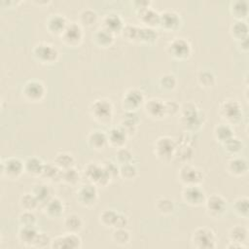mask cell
<instances>
[{
    "instance_id": "obj_1",
    "label": "cell",
    "mask_w": 249,
    "mask_h": 249,
    "mask_svg": "<svg viewBox=\"0 0 249 249\" xmlns=\"http://www.w3.org/2000/svg\"><path fill=\"white\" fill-rule=\"evenodd\" d=\"M207 116L205 112L194 101H187L180 105L178 122L185 132H198L205 124Z\"/></svg>"
},
{
    "instance_id": "obj_2",
    "label": "cell",
    "mask_w": 249,
    "mask_h": 249,
    "mask_svg": "<svg viewBox=\"0 0 249 249\" xmlns=\"http://www.w3.org/2000/svg\"><path fill=\"white\" fill-rule=\"evenodd\" d=\"M90 118L101 125H109L113 121L114 105L109 98L98 97L89 106Z\"/></svg>"
},
{
    "instance_id": "obj_3",
    "label": "cell",
    "mask_w": 249,
    "mask_h": 249,
    "mask_svg": "<svg viewBox=\"0 0 249 249\" xmlns=\"http://www.w3.org/2000/svg\"><path fill=\"white\" fill-rule=\"evenodd\" d=\"M218 115L224 123L231 126L238 124L243 118L242 105L235 98H226L218 106Z\"/></svg>"
},
{
    "instance_id": "obj_4",
    "label": "cell",
    "mask_w": 249,
    "mask_h": 249,
    "mask_svg": "<svg viewBox=\"0 0 249 249\" xmlns=\"http://www.w3.org/2000/svg\"><path fill=\"white\" fill-rule=\"evenodd\" d=\"M190 243L195 249H214L217 247L218 237L211 228L197 227L191 233Z\"/></svg>"
},
{
    "instance_id": "obj_5",
    "label": "cell",
    "mask_w": 249,
    "mask_h": 249,
    "mask_svg": "<svg viewBox=\"0 0 249 249\" xmlns=\"http://www.w3.org/2000/svg\"><path fill=\"white\" fill-rule=\"evenodd\" d=\"M31 53L33 58L43 65H52L56 63L60 54L55 45L46 41L37 42L33 46Z\"/></svg>"
},
{
    "instance_id": "obj_6",
    "label": "cell",
    "mask_w": 249,
    "mask_h": 249,
    "mask_svg": "<svg viewBox=\"0 0 249 249\" xmlns=\"http://www.w3.org/2000/svg\"><path fill=\"white\" fill-rule=\"evenodd\" d=\"M177 141L169 135H161L154 142V155L162 163H169L175 157Z\"/></svg>"
},
{
    "instance_id": "obj_7",
    "label": "cell",
    "mask_w": 249,
    "mask_h": 249,
    "mask_svg": "<svg viewBox=\"0 0 249 249\" xmlns=\"http://www.w3.org/2000/svg\"><path fill=\"white\" fill-rule=\"evenodd\" d=\"M83 176L97 188L107 187L113 180L102 163L89 162L83 168Z\"/></svg>"
},
{
    "instance_id": "obj_8",
    "label": "cell",
    "mask_w": 249,
    "mask_h": 249,
    "mask_svg": "<svg viewBox=\"0 0 249 249\" xmlns=\"http://www.w3.org/2000/svg\"><path fill=\"white\" fill-rule=\"evenodd\" d=\"M177 180L183 186L201 185L204 182L205 174L203 170L192 163H183L177 170Z\"/></svg>"
},
{
    "instance_id": "obj_9",
    "label": "cell",
    "mask_w": 249,
    "mask_h": 249,
    "mask_svg": "<svg viewBox=\"0 0 249 249\" xmlns=\"http://www.w3.org/2000/svg\"><path fill=\"white\" fill-rule=\"evenodd\" d=\"M24 173V161L18 157L2 158L0 161V177L9 181L18 180Z\"/></svg>"
},
{
    "instance_id": "obj_10",
    "label": "cell",
    "mask_w": 249,
    "mask_h": 249,
    "mask_svg": "<svg viewBox=\"0 0 249 249\" xmlns=\"http://www.w3.org/2000/svg\"><path fill=\"white\" fill-rule=\"evenodd\" d=\"M165 52L169 57L175 60L183 61L190 58L193 49L190 41L187 38L174 37L167 43Z\"/></svg>"
},
{
    "instance_id": "obj_11",
    "label": "cell",
    "mask_w": 249,
    "mask_h": 249,
    "mask_svg": "<svg viewBox=\"0 0 249 249\" xmlns=\"http://www.w3.org/2000/svg\"><path fill=\"white\" fill-rule=\"evenodd\" d=\"M76 202L84 208L94 207L99 199L98 188L91 183H85L78 186L75 192Z\"/></svg>"
},
{
    "instance_id": "obj_12",
    "label": "cell",
    "mask_w": 249,
    "mask_h": 249,
    "mask_svg": "<svg viewBox=\"0 0 249 249\" xmlns=\"http://www.w3.org/2000/svg\"><path fill=\"white\" fill-rule=\"evenodd\" d=\"M203 206L208 217L213 220H220L227 214L228 201L222 195L212 194L206 196Z\"/></svg>"
},
{
    "instance_id": "obj_13",
    "label": "cell",
    "mask_w": 249,
    "mask_h": 249,
    "mask_svg": "<svg viewBox=\"0 0 249 249\" xmlns=\"http://www.w3.org/2000/svg\"><path fill=\"white\" fill-rule=\"evenodd\" d=\"M47 94L45 84L37 79L26 81L21 88V95L24 100L30 103H39L44 100Z\"/></svg>"
},
{
    "instance_id": "obj_14",
    "label": "cell",
    "mask_w": 249,
    "mask_h": 249,
    "mask_svg": "<svg viewBox=\"0 0 249 249\" xmlns=\"http://www.w3.org/2000/svg\"><path fill=\"white\" fill-rule=\"evenodd\" d=\"M84 36V27L78 21H69L59 38L64 46L77 48L83 43Z\"/></svg>"
},
{
    "instance_id": "obj_15",
    "label": "cell",
    "mask_w": 249,
    "mask_h": 249,
    "mask_svg": "<svg viewBox=\"0 0 249 249\" xmlns=\"http://www.w3.org/2000/svg\"><path fill=\"white\" fill-rule=\"evenodd\" d=\"M145 102L144 92L137 88L127 89L121 99V106L124 112H137Z\"/></svg>"
},
{
    "instance_id": "obj_16",
    "label": "cell",
    "mask_w": 249,
    "mask_h": 249,
    "mask_svg": "<svg viewBox=\"0 0 249 249\" xmlns=\"http://www.w3.org/2000/svg\"><path fill=\"white\" fill-rule=\"evenodd\" d=\"M206 196V193L201 185L183 186L181 190V198L183 202L192 207L203 206Z\"/></svg>"
},
{
    "instance_id": "obj_17",
    "label": "cell",
    "mask_w": 249,
    "mask_h": 249,
    "mask_svg": "<svg viewBox=\"0 0 249 249\" xmlns=\"http://www.w3.org/2000/svg\"><path fill=\"white\" fill-rule=\"evenodd\" d=\"M83 245L82 237L78 232L65 231L52 238L50 248L52 249H79Z\"/></svg>"
},
{
    "instance_id": "obj_18",
    "label": "cell",
    "mask_w": 249,
    "mask_h": 249,
    "mask_svg": "<svg viewBox=\"0 0 249 249\" xmlns=\"http://www.w3.org/2000/svg\"><path fill=\"white\" fill-rule=\"evenodd\" d=\"M182 25L181 15L170 9L160 12V22L159 27L166 32H174L178 30Z\"/></svg>"
},
{
    "instance_id": "obj_19",
    "label": "cell",
    "mask_w": 249,
    "mask_h": 249,
    "mask_svg": "<svg viewBox=\"0 0 249 249\" xmlns=\"http://www.w3.org/2000/svg\"><path fill=\"white\" fill-rule=\"evenodd\" d=\"M226 171L229 175L234 178H240L247 175L249 171V164L246 158L239 155L232 156L226 162Z\"/></svg>"
},
{
    "instance_id": "obj_20",
    "label": "cell",
    "mask_w": 249,
    "mask_h": 249,
    "mask_svg": "<svg viewBox=\"0 0 249 249\" xmlns=\"http://www.w3.org/2000/svg\"><path fill=\"white\" fill-rule=\"evenodd\" d=\"M143 110L145 115L152 120L160 121L166 118L164 100L160 98L152 97L148 100H145L143 104Z\"/></svg>"
},
{
    "instance_id": "obj_21",
    "label": "cell",
    "mask_w": 249,
    "mask_h": 249,
    "mask_svg": "<svg viewBox=\"0 0 249 249\" xmlns=\"http://www.w3.org/2000/svg\"><path fill=\"white\" fill-rule=\"evenodd\" d=\"M67 18L60 13H52L45 19V28L53 36H60L68 24Z\"/></svg>"
},
{
    "instance_id": "obj_22",
    "label": "cell",
    "mask_w": 249,
    "mask_h": 249,
    "mask_svg": "<svg viewBox=\"0 0 249 249\" xmlns=\"http://www.w3.org/2000/svg\"><path fill=\"white\" fill-rule=\"evenodd\" d=\"M41 210L47 218L51 220H58L62 217L65 211V203L60 197L53 196L41 206Z\"/></svg>"
},
{
    "instance_id": "obj_23",
    "label": "cell",
    "mask_w": 249,
    "mask_h": 249,
    "mask_svg": "<svg viewBox=\"0 0 249 249\" xmlns=\"http://www.w3.org/2000/svg\"><path fill=\"white\" fill-rule=\"evenodd\" d=\"M122 16L116 12H109L101 18V27L110 31L114 35L121 34L124 26Z\"/></svg>"
},
{
    "instance_id": "obj_24",
    "label": "cell",
    "mask_w": 249,
    "mask_h": 249,
    "mask_svg": "<svg viewBox=\"0 0 249 249\" xmlns=\"http://www.w3.org/2000/svg\"><path fill=\"white\" fill-rule=\"evenodd\" d=\"M140 122L141 120L137 115V112H124L121 118L119 126L126 133L129 138L136 134Z\"/></svg>"
},
{
    "instance_id": "obj_25",
    "label": "cell",
    "mask_w": 249,
    "mask_h": 249,
    "mask_svg": "<svg viewBox=\"0 0 249 249\" xmlns=\"http://www.w3.org/2000/svg\"><path fill=\"white\" fill-rule=\"evenodd\" d=\"M88 146L96 152L104 151L108 147L107 134L101 129H92L87 134L86 138Z\"/></svg>"
},
{
    "instance_id": "obj_26",
    "label": "cell",
    "mask_w": 249,
    "mask_h": 249,
    "mask_svg": "<svg viewBox=\"0 0 249 249\" xmlns=\"http://www.w3.org/2000/svg\"><path fill=\"white\" fill-rule=\"evenodd\" d=\"M136 14H137V18L142 26L155 28V29L159 27L160 12H158L153 7L139 11Z\"/></svg>"
},
{
    "instance_id": "obj_27",
    "label": "cell",
    "mask_w": 249,
    "mask_h": 249,
    "mask_svg": "<svg viewBox=\"0 0 249 249\" xmlns=\"http://www.w3.org/2000/svg\"><path fill=\"white\" fill-rule=\"evenodd\" d=\"M107 140H108V146L120 149L123 147H125V144L127 143L128 136L126 133L118 125V126H112L107 132Z\"/></svg>"
},
{
    "instance_id": "obj_28",
    "label": "cell",
    "mask_w": 249,
    "mask_h": 249,
    "mask_svg": "<svg viewBox=\"0 0 249 249\" xmlns=\"http://www.w3.org/2000/svg\"><path fill=\"white\" fill-rule=\"evenodd\" d=\"M116 35L106 30L103 27L97 28L92 34V42L95 46L101 49H108L115 43Z\"/></svg>"
},
{
    "instance_id": "obj_29",
    "label": "cell",
    "mask_w": 249,
    "mask_h": 249,
    "mask_svg": "<svg viewBox=\"0 0 249 249\" xmlns=\"http://www.w3.org/2000/svg\"><path fill=\"white\" fill-rule=\"evenodd\" d=\"M30 192L36 196V198L39 200L41 206L46 203L52 196L54 195L53 194V189L47 182H38L34 183L31 186ZM41 209V207H40Z\"/></svg>"
},
{
    "instance_id": "obj_30",
    "label": "cell",
    "mask_w": 249,
    "mask_h": 249,
    "mask_svg": "<svg viewBox=\"0 0 249 249\" xmlns=\"http://www.w3.org/2000/svg\"><path fill=\"white\" fill-rule=\"evenodd\" d=\"M23 161H24V173L34 178H40L45 162L40 158L35 156L28 157Z\"/></svg>"
},
{
    "instance_id": "obj_31",
    "label": "cell",
    "mask_w": 249,
    "mask_h": 249,
    "mask_svg": "<svg viewBox=\"0 0 249 249\" xmlns=\"http://www.w3.org/2000/svg\"><path fill=\"white\" fill-rule=\"evenodd\" d=\"M38 232L39 231L37 230V227L19 226L17 232V239L21 245L25 247H32Z\"/></svg>"
},
{
    "instance_id": "obj_32",
    "label": "cell",
    "mask_w": 249,
    "mask_h": 249,
    "mask_svg": "<svg viewBox=\"0 0 249 249\" xmlns=\"http://www.w3.org/2000/svg\"><path fill=\"white\" fill-rule=\"evenodd\" d=\"M229 10L234 19L246 20L249 14V2L247 0H232L230 2Z\"/></svg>"
},
{
    "instance_id": "obj_33",
    "label": "cell",
    "mask_w": 249,
    "mask_h": 249,
    "mask_svg": "<svg viewBox=\"0 0 249 249\" xmlns=\"http://www.w3.org/2000/svg\"><path fill=\"white\" fill-rule=\"evenodd\" d=\"M99 20V16L94 9L84 8L78 13V22L83 27H92Z\"/></svg>"
},
{
    "instance_id": "obj_34",
    "label": "cell",
    "mask_w": 249,
    "mask_h": 249,
    "mask_svg": "<svg viewBox=\"0 0 249 249\" xmlns=\"http://www.w3.org/2000/svg\"><path fill=\"white\" fill-rule=\"evenodd\" d=\"M62 225L65 231L79 233L84 228V220L80 215L76 213H70L63 218Z\"/></svg>"
},
{
    "instance_id": "obj_35",
    "label": "cell",
    "mask_w": 249,
    "mask_h": 249,
    "mask_svg": "<svg viewBox=\"0 0 249 249\" xmlns=\"http://www.w3.org/2000/svg\"><path fill=\"white\" fill-rule=\"evenodd\" d=\"M248 228L242 225H234L231 227L227 231V237L229 241L238 242V243H245L248 240Z\"/></svg>"
},
{
    "instance_id": "obj_36",
    "label": "cell",
    "mask_w": 249,
    "mask_h": 249,
    "mask_svg": "<svg viewBox=\"0 0 249 249\" xmlns=\"http://www.w3.org/2000/svg\"><path fill=\"white\" fill-rule=\"evenodd\" d=\"M248 31H249V28L246 20L235 19L234 21L231 22L230 26V34L235 42L248 38Z\"/></svg>"
},
{
    "instance_id": "obj_37",
    "label": "cell",
    "mask_w": 249,
    "mask_h": 249,
    "mask_svg": "<svg viewBox=\"0 0 249 249\" xmlns=\"http://www.w3.org/2000/svg\"><path fill=\"white\" fill-rule=\"evenodd\" d=\"M61 169H59L53 162L45 163L40 178L47 183H61Z\"/></svg>"
},
{
    "instance_id": "obj_38",
    "label": "cell",
    "mask_w": 249,
    "mask_h": 249,
    "mask_svg": "<svg viewBox=\"0 0 249 249\" xmlns=\"http://www.w3.org/2000/svg\"><path fill=\"white\" fill-rule=\"evenodd\" d=\"M196 82L203 89H211L216 85V76L209 69H200L196 74Z\"/></svg>"
},
{
    "instance_id": "obj_39",
    "label": "cell",
    "mask_w": 249,
    "mask_h": 249,
    "mask_svg": "<svg viewBox=\"0 0 249 249\" xmlns=\"http://www.w3.org/2000/svg\"><path fill=\"white\" fill-rule=\"evenodd\" d=\"M213 136L217 142H219L220 144H223L224 142L229 140L231 137L234 136V131L231 125L226 123H221L214 126Z\"/></svg>"
},
{
    "instance_id": "obj_40",
    "label": "cell",
    "mask_w": 249,
    "mask_h": 249,
    "mask_svg": "<svg viewBox=\"0 0 249 249\" xmlns=\"http://www.w3.org/2000/svg\"><path fill=\"white\" fill-rule=\"evenodd\" d=\"M233 213L244 220L249 218V198L247 196H237L232 202Z\"/></svg>"
},
{
    "instance_id": "obj_41",
    "label": "cell",
    "mask_w": 249,
    "mask_h": 249,
    "mask_svg": "<svg viewBox=\"0 0 249 249\" xmlns=\"http://www.w3.org/2000/svg\"><path fill=\"white\" fill-rule=\"evenodd\" d=\"M156 211L161 216H170L175 210V203L173 199L167 196H160L156 199L154 205Z\"/></svg>"
},
{
    "instance_id": "obj_42",
    "label": "cell",
    "mask_w": 249,
    "mask_h": 249,
    "mask_svg": "<svg viewBox=\"0 0 249 249\" xmlns=\"http://www.w3.org/2000/svg\"><path fill=\"white\" fill-rule=\"evenodd\" d=\"M18 204L22 210H28V211H35L40 209L41 207L39 200L30 191L22 193L19 196Z\"/></svg>"
},
{
    "instance_id": "obj_43",
    "label": "cell",
    "mask_w": 249,
    "mask_h": 249,
    "mask_svg": "<svg viewBox=\"0 0 249 249\" xmlns=\"http://www.w3.org/2000/svg\"><path fill=\"white\" fill-rule=\"evenodd\" d=\"M80 180H81V173L75 166L61 170V177H60L61 183L71 187H75V186H78V184L80 183Z\"/></svg>"
},
{
    "instance_id": "obj_44",
    "label": "cell",
    "mask_w": 249,
    "mask_h": 249,
    "mask_svg": "<svg viewBox=\"0 0 249 249\" xmlns=\"http://www.w3.org/2000/svg\"><path fill=\"white\" fill-rule=\"evenodd\" d=\"M119 216V212L114 209H104L98 215V222L106 229H114Z\"/></svg>"
},
{
    "instance_id": "obj_45",
    "label": "cell",
    "mask_w": 249,
    "mask_h": 249,
    "mask_svg": "<svg viewBox=\"0 0 249 249\" xmlns=\"http://www.w3.org/2000/svg\"><path fill=\"white\" fill-rule=\"evenodd\" d=\"M111 239L118 246H126L130 243L131 233L126 228H116L113 229Z\"/></svg>"
},
{
    "instance_id": "obj_46",
    "label": "cell",
    "mask_w": 249,
    "mask_h": 249,
    "mask_svg": "<svg viewBox=\"0 0 249 249\" xmlns=\"http://www.w3.org/2000/svg\"><path fill=\"white\" fill-rule=\"evenodd\" d=\"M193 154L194 150L192 148V145L188 141H185V139L180 143L177 141V147L174 158H177L183 163H186L189 162V160L192 159Z\"/></svg>"
},
{
    "instance_id": "obj_47",
    "label": "cell",
    "mask_w": 249,
    "mask_h": 249,
    "mask_svg": "<svg viewBox=\"0 0 249 249\" xmlns=\"http://www.w3.org/2000/svg\"><path fill=\"white\" fill-rule=\"evenodd\" d=\"M158 38H159V33L155 28L139 25L138 43L153 45L158 41Z\"/></svg>"
},
{
    "instance_id": "obj_48",
    "label": "cell",
    "mask_w": 249,
    "mask_h": 249,
    "mask_svg": "<svg viewBox=\"0 0 249 249\" xmlns=\"http://www.w3.org/2000/svg\"><path fill=\"white\" fill-rule=\"evenodd\" d=\"M53 163L61 170L75 166V158L69 152H58L53 158Z\"/></svg>"
},
{
    "instance_id": "obj_49",
    "label": "cell",
    "mask_w": 249,
    "mask_h": 249,
    "mask_svg": "<svg viewBox=\"0 0 249 249\" xmlns=\"http://www.w3.org/2000/svg\"><path fill=\"white\" fill-rule=\"evenodd\" d=\"M224 150L226 153H228L231 156H237L241 153L244 144L243 142L236 136H232L231 137L229 140H227L226 142H224L222 144Z\"/></svg>"
},
{
    "instance_id": "obj_50",
    "label": "cell",
    "mask_w": 249,
    "mask_h": 249,
    "mask_svg": "<svg viewBox=\"0 0 249 249\" xmlns=\"http://www.w3.org/2000/svg\"><path fill=\"white\" fill-rule=\"evenodd\" d=\"M138 168L133 162L120 165L119 177L124 181H133L138 177Z\"/></svg>"
},
{
    "instance_id": "obj_51",
    "label": "cell",
    "mask_w": 249,
    "mask_h": 249,
    "mask_svg": "<svg viewBox=\"0 0 249 249\" xmlns=\"http://www.w3.org/2000/svg\"><path fill=\"white\" fill-rule=\"evenodd\" d=\"M159 86L164 91H172L177 87V78L172 73H164L159 78Z\"/></svg>"
},
{
    "instance_id": "obj_52",
    "label": "cell",
    "mask_w": 249,
    "mask_h": 249,
    "mask_svg": "<svg viewBox=\"0 0 249 249\" xmlns=\"http://www.w3.org/2000/svg\"><path fill=\"white\" fill-rule=\"evenodd\" d=\"M18 222L19 226L23 227H37V217L34 211L22 210L18 216Z\"/></svg>"
},
{
    "instance_id": "obj_53",
    "label": "cell",
    "mask_w": 249,
    "mask_h": 249,
    "mask_svg": "<svg viewBox=\"0 0 249 249\" xmlns=\"http://www.w3.org/2000/svg\"><path fill=\"white\" fill-rule=\"evenodd\" d=\"M121 34L126 41L132 42V43H138L139 25H135L132 23H125Z\"/></svg>"
},
{
    "instance_id": "obj_54",
    "label": "cell",
    "mask_w": 249,
    "mask_h": 249,
    "mask_svg": "<svg viewBox=\"0 0 249 249\" xmlns=\"http://www.w3.org/2000/svg\"><path fill=\"white\" fill-rule=\"evenodd\" d=\"M115 159H116V162L119 165L129 163V162H132L133 154L126 147H123V148L117 149L116 154H115Z\"/></svg>"
},
{
    "instance_id": "obj_55",
    "label": "cell",
    "mask_w": 249,
    "mask_h": 249,
    "mask_svg": "<svg viewBox=\"0 0 249 249\" xmlns=\"http://www.w3.org/2000/svg\"><path fill=\"white\" fill-rule=\"evenodd\" d=\"M51 241H52V238L50 237L49 234H47L46 232H43V231H39L33 244H32V248L42 249V248L50 247Z\"/></svg>"
},
{
    "instance_id": "obj_56",
    "label": "cell",
    "mask_w": 249,
    "mask_h": 249,
    "mask_svg": "<svg viewBox=\"0 0 249 249\" xmlns=\"http://www.w3.org/2000/svg\"><path fill=\"white\" fill-rule=\"evenodd\" d=\"M164 106H165L166 118L178 116L179 111H180V105L177 101H175V100H164Z\"/></svg>"
},
{
    "instance_id": "obj_57",
    "label": "cell",
    "mask_w": 249,
    "mask_h": 249,
    "mask_svg": "<svg viewBox=\"0 0 249 249\" xmlns=\"http://www.w3.org/2000/svg\"><path fill=\"white\" fill-rule=\"evenodd\" d=\"M104 168L106 169V171L109 173V175L111 176V178L114 180L116 177H119V169H120V165L116 162V161H112V160H105L103 163Z\"/></svg>"
},
{
    "instance_id": "obj_58",
    "label": "cell",
    "mask_w": 249,
    "mask_h": 249,
    "mask_svg": "<svg viewBox=\"0 0 249 249\" xmlns=\"http://www.w3.org/2000/svg\"><path fill=\"white\" fill-rule=\"evenodd\" d=\"M131 5L135 12L142 11L144 9L152 7V1L151 0H133L131 1Z\"/></svg>"
},
{
    "instance_id": "obj_59",
    "label": "cell",
    "mask_w": 249,
    "mask_h": 249,
    "mask_svg": "<svg viewBox=\"0 0 249 249\" xmlns=\"http://www.w3.org/2000/svg\"><path fill=\"white\" fill-rule=\"evenodd\" d=\"M128 225V218L126 215L123 214V213H119L117 222H116V226L114 229L116 228H126V226Z\"/></svg>"
},
{
    "instance_id": "obj_60",
    "label": "cell",
    "mask_w": 249,
    "mask_h": 249,
    "mask_svg": "<svg viewBox=\"0 0 249 249\" xmlns=\"http://www.w3.org/2000/svg\"><path fill=\"white\" fill-rule=\"evenodd\" d=\"M227 249H247L248 246L245 243H238V242H232L229 241V243L226 245Z\"/></svg>"
},
{
    "instance_id": "obj_61",
    "label": "cell",
    "mask_w": 249,
    "mask_h": 249,
    "mask_svg": "<svg viewBox=\"0 0 249 249\" xmlns=\"http://www.w3.org/2000/svg\"><path fill=\"white\" fill-rule=\"evenodd\" d=\"M21 1H15V0H2L0 2V5L3 8H16L18 5H19Z\"/></svg>"
},
{
    "instance_id": "obj_62",
    "label": "cell",
    "mask_w": 249,
    "mask_h": 249,
    "mask_svg": "<svg viewBox=\"0 0 249 249\" xmlns=\"http://www.w3.org/2000/svg\"><path fill=\"white\" fill-rule=\"evenodd\" d=\"M237 43V46L239 48V50L242 52V53H247L248 50H249V45H248V38L246 39H243L241 41H238L236 42Z\"/></svg>"
},
{
    "instance_id": "obj_63",
    "label": "cell",
    "mask_w": 249,
    "mask_h": 249,
    "mask_svg": "<svg viewBox=\"0 0 249 249\" xmlns=\"http://www.w3.org/2000/svg\"><path fill=\"white\" fill-rule=\"evenodd\" d=\"M32 4H34L38 7H46L49 4H51V0H33Z\"/></svg>"
}]
</instances>
